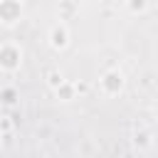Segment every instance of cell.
<instances>
[{"label": "cell", "instance_id": "1", "mask_svg": "<svg viewBox=\"0 0 158 158\" xmlns=\"http://www.w3.org/2000/svg\"><path fill=\"white\" fill-rule=\"evenodd\" d=\"M67 42V32H64V27H54V32H52V44L54 47H62Z\"/></svg>", "mask_w": 158, "mask_h": 158}, {"label": "cell", "instance_id": "2", "mask_svg": "<svg viewBox=\"0 0 158 158\" xmlns=\"http://www.w3.org/2000/svg\"><path fill=\"white\" fill-rule=\"evenodd\" d=\"M49 81H52V84H62V77H59V74H52V79H49Z\"/></svg>", "mask_w": 158, "mask_h": 158}]
</instances>
